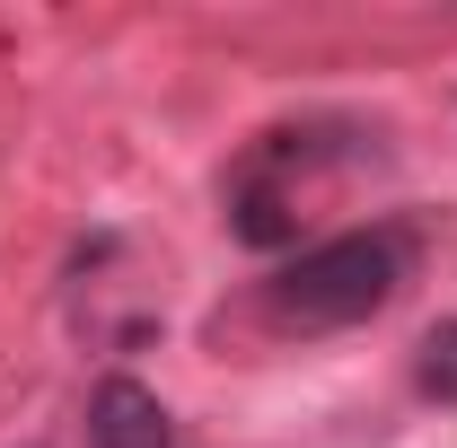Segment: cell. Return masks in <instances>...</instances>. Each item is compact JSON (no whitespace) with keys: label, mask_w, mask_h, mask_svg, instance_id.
Returning <instances> with one entry per match:
<instances>
[{"label":"cell","mask_w":457,"mask_h":448,"mask_svg":"<svg viewBox=\"0 0 457 448\" xmlns=\"http://www.w3.org/2000/svg\"><path fill=\"white\" fill-rule=\"evenodd\" d=\"M413 387L431 395V404H457V317L413 343Z\"/></svg>","instance_id":"277c9868"},{"label":"cell","mask_w":457,"mask_h":448,"mask_svg":"<svg viewBox=\"0 0 457 448\" xmlns=\"http://www.w3.org/2000/svg\"><path fill=\"white\" fill-rule=\"evenodd\" d=\"M228 212H237V237H246V246H290V228H299L264 176H255V185H237V203H228Z\"/></svg>","instance_id":"3957f363"},{"label":"cell","mask_w":457,"mask_h":448,"mask_svg":"<svg viewBox=\"0 0 457 448\" xmlns=\"http://www.w3.org/2000/svg\"><path fill=\"white\" fill-rule=\"evenodd\" d=\"M404 264H413L404 228H343L326 246H299L282 273L264 281V317L282 335H343V326L378 317L404 290Z\"/></svg>","instance_id":"6da1fadb"},{"label":"cell","mask_w":457,"mask_h":448,"mask_svg":"<svg viewBox=\"0 0 457 448\" xmlns=\"http://www.w3.org/2000/svg\"><path fill=\"white\" fill-rule=\"evenodd\" d=\"M88 448H176L168 404L141 387V378H106L88 395Z\"/></svg>","instance_id":"7a4b0ae2"}]
</instances>
